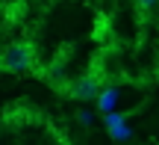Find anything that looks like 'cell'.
Returning <instances> with one entry per match:
<instances>
[{
  "label": "cell",
  "mask_w": 159,
  "mask_h": 145,
  "mask_svg": "<svg viewBox=\"0 0 159 145\" xmlns=\"http://www.w3.org/2000/svg\"><path fill=\"white\" fill-rule=\"evenodd\" d=\"M59 145H71V142H59Z\"/></svg>",
  "instance_id": "cell-5"
},
{
  "label": "cell",
  "mask_w": 159,
  "mask_h": 145,
  "mask_svg": "<svg viewBox=\"0 0 159 145\" xmlns=\"http://www.w3.org/2000/svg\"><path fill=\"white\" fill-rule=\"evenodd\" d=\"M156 3H159V0H136V6H139L142 12H150V9H153Z\"/></svg>",
  "instance_id": "cell-4"
},
{
  "label": "cell",
  "mask_w": 159,
  "mask_h": 145,
  "mask_svg": "<svg viewBox=\"0 0 159 145\" xmlns=\"http://www.w3.org/2000/svg\"><path fill=\"white\" fill-rule=\"evenodd\" d=\"M33 65H35V47L30 41H15L0 56V68L3 71H30Z\"/></svg>",
  "instance_id": "cell-1"
},
{
  "label": "cell",
  "mask_w": 159,
  "mask_h": 145,
  "mask_svg": "<svg viewBox=\"0 0 159 145\" xmlns=\"http://www.w3.org/2000/svg\"><path fill=\"white\" fill-rule=\"evenodd\" d=\"M97 107H100V113H112V107H115V101H118V89L115 86H106V89H100V95H97Z\"/></svg>",
  "instance_id": "cell-3"
},
{
  "label": "cell",
  "mask_w": 159,
  "mask_h": 145,
  "mask_svg": "<svg viewBox=\"0 0 159 145\" xmlns=\"http://www.w3.org/2000/svg\"><path fill=\"white\" fill-rule=\"evenodd\" d=\"M100 89H103V83H100V77L94 71H89V74H83V77L68 83V95L77 98V101H94L100 95Z\"/></svg>",
  "instance_id": "cell-2"
}]
</instances>
